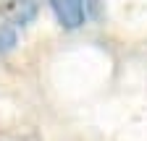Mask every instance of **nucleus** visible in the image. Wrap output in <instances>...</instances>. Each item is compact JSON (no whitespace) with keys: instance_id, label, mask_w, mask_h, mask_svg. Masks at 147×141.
I'll use <instances>...</instances> for the list:
<instances>
[{"instance_id":"7ed1b4c3","label":"nucleus","mask_w":147,"mask_h":141,"mask_svg":"<svg viewBox=\"0 0 147 141\" xmlns=\"http://www.w3.org/2000/svg\"><path fill=\"white\" fill-rule=\"evenodd\" d=\"M18 37H16V29L8 26V24H0V55H5V52H11L16 47Z\"/></svg>"},{"instance_id":"f03ea898","label":"nucleus","mask_w":147,"mask_h":141,"mask_svg":"<svg viewBox=\"0 0 147 141\" xmlns=\"http://www.w3.org/2000/svg\"><path fill=\"white\" fill-rule=\"evenodd\" d=\"M47 3L63 29H79L87 19L84 0H47Z\"/></svg>"},{"instance_id":"f257e3e1","label":"nucleus","mask_w":147,"mask_h":141,"mask_svg":"<svg viewBox=\"0 0 147 141\" xmlns=\"http://www.w3.org/2000/svg\"><path fill=\"white\" fill-rule=\"evenodd\" d=\"M40 13V0H0V19L8 26H26Z\"/></svg>"},{"instance_id":"20e7f679","label":"nucleus","mask_w":147,"mask_h":141,"mask_svg":"<svg viewBox=\"0 0 147 141\" xmlns=\"http://www.w3.org/2000/svg\"><path fill=\"white\" fill-rule=\"evenodd\" d=\"M92 11V16H100V3H97V0H84V11Z\"/></svg>"}]
</instances>
